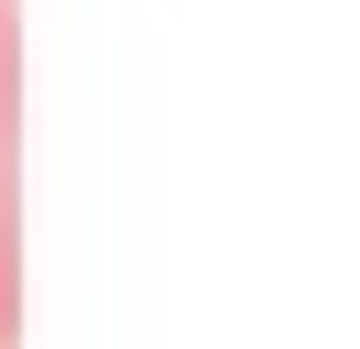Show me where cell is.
Instances as JSON below:
<instances>
[{
	"label": "cell",
	"mask_w": 360,
	"mask_h": 349,
	"mask_svg": "<svg viewBox=\"0 0 360 349\" xmlns=\"http://www.w3.org/2000/svg\"><path fill=\"white\" fill-rule=\"evenodd\" d=\"M22 327V33L0 11V338Z\"/></svg>",
	"instance_id": "cell-1"
}]
</instances>
